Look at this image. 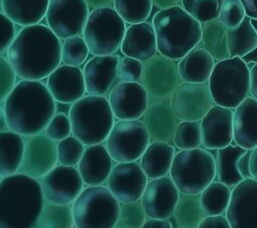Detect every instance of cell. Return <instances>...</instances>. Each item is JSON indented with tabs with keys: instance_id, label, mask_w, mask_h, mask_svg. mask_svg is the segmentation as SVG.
Listing matches in <instances>:
<instances>
[{
	"instance_id": "1",
	"label": "cell",
	"mask_w": 257,
	"mask_h": 228,
	"mask_svg": "<svg viewBox=\"0 0 257 228\" xmlns=\"http://www.w3.org/2000/svg\"><path fill=\"white\" fill-rule=\"evenodd\" d=\"M60 39L47 25L23 26L8 47L7 60L16 76L25 80L45 79L60 63Z\"/></svg>"
},
{
	"instance_id": "2",
	"label": "cell",
	"mask_w": 257,
	"mask_h": 228,
	"mask_svg": "<svg viewBox=\"0 0 257 228\" xmlns=\"http://www.w3.org/2000/svg\"><path fill=\"white\" fill-rule=\"evenodd\" d=\"M8 130L22 137L43 132L56 112V102L46 84L21 79L3 101Z\"/></svg>"
},
{
	"instance_id": "3",
	"label": "cell",
	"mask_w": 257,
	"mask_h": 228,
	"mask_svg": "<svg viewBox=\"0 0 257 228\" xmlns=\"http://www.w3.org/2000/svg\"><path fill=\"white\" fill-rule=\"evenodd\" d=\"M45 201L38 180L23 174L0 180V228H34Z\"/></svg>"
},
{
	"instance_id": "4",
	"label": "cell",
	"mask_w": 257,
	"mask_h": 228,
	"mask_svg": "<svg viewBox=\"0 0 257 228\" xmlns=\"http://www.w3.org/2000/svg\"><path fill=\"white\" fill-rule=\"evenodd\" d=\"M152 25L157 51L175 61L200 43L202 24L180 5L160 9L154 15Z\"/></svg>"
},
{
	"instance_id": "5",
	"label": "cell",
	"mask_w": 257,
	"mask_h": 228,
	"mask_svg": "<svg viewBox=\"0 0 257 228\" xmlns=\"http://www.w3.org/2000/svg\"><path fill=\"white\" fill-rule=\"evenodd\" d=\"M71 135L85 147L105 142L114 125L108 98L87 94L71 104L68 112Z\"/></svg>"
},
{
	"instance_id": "6",
	"label": "cell",
	"mask_w": 257,
	"mask_h": 228,
	"mask_svg": "<svg viewBox=\"0 0 257 228\" xmlns=\"http://www.w3.org/2000/svg\"><path fill=\"white\" fill-rule=\"evenodd\" d=\"M208 85L215 104L235 109L250 93V68L240 57L218 61Z\"/></svg>"
},
{
	"instance_id": "7",
	"label": "cell",
	"mask_w": 257,
	"mask_h": 228,
	"mask_svg": "<svg viewBox=\"0 0 257 228\" xmlns=\"http://www.w3.org/2000/svg\"><path fill=\"white\" fill-rule=\"evenodd\" d=\"M71 211L74 228H115L119 202L106 186H85Z\"/></svg>"
},
{
	"instance_id": "8",
	"label": "cell",
	"mask_w": 257,
	"mask_h": 228,
	"mask_svg": "<svg viewBox=\"0 0 257 228\" xmlns=\"http://www.w3.org/2000/svg\"><path fill=\"white\" fill-rule=\"evenodd\" d=\"M169 174L180 193L200 194L216 177L215 159L205 149L180 150L173 158Z\"/></svg>"
},
{
	"instance_id": "9",
	"label": "cell",
	"mask_w": 257,
	"mask_h": 228,
	"mask_svg": "<svg viewBox=\"0 0 257 228\" xmlns=\"http://www.w3.org/2000/svg\"><path fill=\"white\" fill-rule=\"evenodd\" d=\"M125 30V21L113 7H101L89 12L82 36L92 55H111L120 48Z\"/></svg>"
},
{
	"instance_id": "10",
	"label": "cell",
	"mask_w": 257,
	"mask_h": 228,
	"mask_svg": "<svg viewBox=\"0 0 257 228\" xmlns=\"http://www.w3.org/2000/svg\"><path fill=\"white\" fill-rule=\"evenodd\" d=\"M149 144V133L141 120H119L105 140L110 157L117 163L136 162Z\"/></svg>"
},
{
	"instance_id": "11",
	"label": "cell",
	"mask_w": 257,
	"mask_h": 228,
	"mask_svg": "<svg viewBox=\"0 0 257 228\" xmlns=\"http://www.w3.org/2000/svg\"><path fill=\"white\" fill-rule=\"evenodd\" d=\"M180 82L177 61L157 53L144 62L141 83L147 91L149 102L169 101Z\"/></svg>"
},
{
	"instance_id": "12",
	"label": "cell",
	"mask_w": 257,
	"mask_h": 228,
	"mask_svg": "<svg viewBox=\"0 0 257 228\" xmlns=\"http://www.w3.org/2000/svg\"><path fill=\"white\" fill-rule=\"evenodd\" d=\"M89 12L84 0H49L44 18L48 28L63 40L82 33Z\"/></svg>"
},
{
	"instance_id": "13",
	"label": "cell",
	"mask_w": 257,
	"mask_h": 228,
	"mask_svg": "<svg viewBox=\"0 0 257 228\" xmlns=\"http://www.w3.org/2000/svg\"><path fill=\"white\" fill-rule=\"evenodd\" d=\"M39 183L46 203L68 206H71L85 186L76 167L59 164L44 175Z\"/></svg>"
},
{
	"instance_id": "14",
	"label": "cell",
	"mask_w": 257,
	"mask_h": 228,
	"mask_svg": "<svg viewBox=\"0 0 257 228\" xmlns=\"http://www.w3.org/2000/svg\"><path fill=\"white\" fill-rule=\"evenodd\" d=\"M23 139L24 148L18 173L39 181L57 165L56 142L43 132Z\"/></svg>"
},
{
	"instance_id": "15",
	"label": "cell",
	"mask_w": 257,
	"mask_h": 228,
	"mask_svg": "<svg viewBox=\"0 0 257 228\" xmlns=\"http://www.w3.org/2000/svg\"><path fill=\"white\" fill-rule=\"evenodd\" d=\"M170 105L181 121H201L215 105L208 82L190 83L181 81L170 97Z\"/></svg>"
},
{
	"instance_id": "16",
	"label": "cell",
	"mask_w": 257,
	"mask_h": 228,
	"mask_svg": "<svg viewBox=\"0 0 257 228\" xmlns=\"http://www.w3.org/2000/svg\"><path fill=\"white\" fill-rule=\"evenodd\" d=\"M225 213L231 228H257L256 180L247 178L234 186Z\"/></svg>"
},
{
	"instance_id": "17",
	"label": "cell",
	"mask_w": 257,
	"mask_h": 228,
	"mask_svg": "<svg viewBox=\"0 0 257 228\" xmlns=\"http://www.w3.org/2000/svg\"><path fill=\"white\" fill-rule=\"evenodd\" d=\"M148 178L137 162L117 163L113 166L106 187L119 203H133L141 200Z\"/></svg>"
},
{
	"instance_id": "18",
	"label": "cell",
	"mask_w": 257,
	"mask_h": 228,
	"mask_svg": "<svg viewBox=\"0 0 257 228\" xmlns=\"http://www.w3.org/2000/svg\"><path fill=\"white\" fill-rule=\"evenodd\" d=\"M180 192L170 177H160L148 181L141 197L146 216L151 219L168 220L173 216Z\"/></svg>"
},
{
	"instance_id": "19",
	"label": "cell",
	"mask_w": 257,
	"mask_h": 228,
	"mask_svg": "<svg viewBox=\"0 0 257 228\" xmlns=\"http://www.w3.org/2000/svg\"><path fill=\"white\" fill-rule=\"evenodd\" d=\"M46 87L55 102L72 104L86 93L80 67L60 63L47 77Z\"/></svg>"
},
{
	"instance_id": "20",
	"label": "cell",
	"mask_w": 257,
	"mask_h": 228,
	"mask_svg": "<svg viewBox=\"0 0 257 228\" xmlns=\"http://www.w3.org/2000/svg\"><path fill=\"white\" fill-rule=\"evenodd\" d=\"M108 101L118 120H139L149 104L147 91L141 82L116 83L109 92Z\"/></svg>"
},
{
	"instance_id": "21",
	"label": "cell",
	"mask_w": 257,
	"mask_h": 228,
	"mask_svg": "<svg viewBox=\"0 0 257 228\" xmlns=\"http://www.w3.org/2000/svg\"><path fill=\"white\" fill-rule=\"evenodd\" d=\"M119 55L93 56L85 62L82 69L87 94L105 96L117 80Z\"/></svg>"
},
{
	"instance_id": "22",
	"label": "cell",
	"mask_w": 257,
	"mask_h": 228,
	"mask_svg": "<svg viewBox=\"0 0 257 228\" xmlns=\"http://www.w3.org/2000/svg\"><path fill=\"white\" fill-rule=\"evenodd\" d=\"M202 145L205 149L219 150L233 141V110L213 105L200 121Z\"/></svg>"
},
{
	"instance_id": "23",
	"label": "cell",
	"mask_w": 257,
	"mask_h": 228,
	"mask_svg": "<svg viewBox=\"0 0 257 228\" xmlns=\"http://www.w3.org/2000/svg\"><path fill=\"white\" fill-rule=\"evenodd\" d=\"M76 168L85 186H100L106 183L113 160L102 143L86 146Z\"/></svg>"
},
{
	"instance_id": "24",
	"label": "cell",
	"mask_w": 257,
	"mask_h": 228,
	"mask_svg": "<svg viewBox=\"0 0 257 228\" xmlns=\"http://www.w3.org/2000/svg\"><path fill=\"white\" fill-rule=\"evenodd\" d=\"M150 137V142L173 143V137L179 119L174 113L170 102L151 101L143 115V120Z\"/></svg>"
},
{
	"instance_id": "25",
	"label": "cell",
	"mask_w": 257,
	"mask_h": 228,
	"mask_svg": "<svg viewBox=\"0 0 257 228\" xmlns=\"http://www.w3.org/2000/svg\"><path fill=\"white\" fill-rule=\"evenodd\" d=\"M121 52L128 57L145 62L157 54V42L152 23L131 24L120 45Z\"/></svg>"
},
{
	"instance_id": "26",
	"label": "cell",
	"mask_w": 257,
	"mask_h": 228,
	"mask_svg": "<svg viewBox=\"0 0 257 228\" xmlns=\"http://www.w3.org/2000/svg\"><path fill=\"white\" fill-rule=\"evenodd\" d=\"M233 140L246 150L257 146V100L253 97H246L233 111Z\"/></svg>"
},
{
	"instance_id": "27",
	"label": "cell",
	"mask_w": 257,
	"mask_h": 228,
	"mask_svg": "<svg viewBox=\"0 0 257 228\" xmlns=\"http://www.w3.org/2000/svg\"><path fill=\"white\" fill-rule=\"evenodd\" d=\"M215 64V59L203 47L197 45L179 60L180 78L190 83L208 82Z\"/></svg>"
},
{
	"instance_id": "28",
	"label": "cell",
	"mask_w": 257,
	"mask_h": 228,
	"mask_svg": "<svg viewBox=\"0 0 257 228\" xmlns=\"http://www.w3.org/2000/svg\"><path fill=\"white\" fill-rule=\"evenodd\" d=\"M175 154V147L169 143L150 142L140 157L139 165L148 179L165 177L170 172Z\"/></svg>"
},
{
	"instance_id": "29",
	"label": "cell",
	"mask_w": 257,
	"mask_h": 228,
	"mask_svg": "<svg viewBox=\"0 0 257 228\" xmlns=\"http://www.w3.org/2000/svg\"><path fill=\"white\" fill-rule=\"evenodd\" d=\"M49 0H2V12L15 24L28 26L45 17Z\"/></svg>"
},
{
	"instance_id": "30",
	"label": "cell",
	"mask_w": 257,
	"mask_h": 228,
	"mask_svg": "<svg viewBox=\"0 0 257 228\" xmlns=\"http://www.w3.org/2000/svg\"><path fill=\"white\" fill-rule=\"evenodd\" d=\"M24 139L21 135L6 130L0 133V178L19 172Z\"/></svg>"
},
{
	"instance_id": "31",
	"label": "cell",
	"mask_w": 257,
	"mask_h": 228,
	"mask_svg": "<svg viewBox=\"0 0 257 228\" xmlns=\"http://www.w3.org/2000/svg\"><path fill=\"white\" fill-rule=\"evenodd\" d=\"M246 149L232 144L217 150L215 168L219 182L231 188L244 180L238 172L237 162L240 157L246 153Z\"/></svg>"
},
{
	"instance_id": "32",
	"label": "cell",
	"mask_w": 257,
	"mask_h": 228,
	"mask_svg": "<svg viewBox=\"0 0 257 228\" xmlns=\"http://www.w3.org/2000/svg\"><path fill=\"white\" fill-rule=\"evenodd\" d=\"M200 42L202 47L215 60L222 61L230 58L228 29L218 19L202 23Z\"/></svg>"
},
{
	"instance_id": "33",
	"label": "cell",
	"mask_w": 257,
	"mask_h": 228,
	"mask_svg": "<svg viewBox=\"0 0 257 228\" xmlns=\"http://www.w3.org/2000/svg\"><path fill=\"white\" fill-rule=\"evenodd\" d=\"M178 228H197L207 216L200 202V194L180 193L173 213Z\"/></svg>"
},
{
	"instance_id": "34",
	"label": "cell",
	"mask_w": 257,
	"mask_h": 228,
	"mask_svg": "<svg viewBox=\"0 0 257 228\" xmlns=\"http://www.w3.org/2000/svg\"><path fill=\"white\" fill-rule=\"evenodd\" d=\"M228 45L230 57H244L257 46V31L251 18L245 16L234 29H228Z\"/></svg>"
},
{
	"instance_id": "35",
	"label": "cell",
	"mask_w": 257,
	"mask_h": 228,
	"mask_svg": "<svg viewBox=\"0 0 257 228\" xmlns=\"http://www.w3.org/2000/svg\"><path fill=\"white\" fill-rule=\"evenodd\" d=\"M231 189L217 181L211 182L201 193L200 202L206 216L223 215L229 205Z\"/></svg>"
},
{
	"instance_id": "36",
	"label": "cell",
	"mask_w": 257,
	"mask_h": 228,
	"mask_svg": "<svg viewBox=\"0 0 257 228\" xmlns=\"http://www.w3.org/2000/svg\"><path fill=\"white\" fill-rule=\"evenodd\" d=\"M34 228H74L71 206L45 202Z\"/></svg>"
},
{
	"instance_id": "37",
	"label": "cell",
	"mask_w": 257,
	"mask_h": 228,
	"mask_svg": "<svg viewBox=\"0 0 257 228\" xmlns=\"http://www.w3.org/2000/svg\"><path fill=\"white\" fill-rule=\"evenodd\" d=\"M88 46L82 35H74L63 39L60 47V61L62 64L80 67L89 54Z\"/></svg>"
},
{
	"instance_id": "38",
	"label": "cell",
	"mask_w": 257,
	"mask_h": 228,
	"mask_svg": "<svg viewBox=\"0 0 257 228\" xmlns=\"http://www.w3.org/2000/svg\"><path fill=\"white\" fill-rule=\"evenodd\" d=\"M113 8L125 23L145 22L153 8L152 0H114Z\"/></svg>"
},
{
	"instance_id": "39",
	"label": "cell",
	"mask_w": 257,
	"mask_h": 228,
	"mask_svg": "<svg viewBox=\"0 0 257 228\" xmlns=\"http://www.w3.org/2000/svg\"><path fill=\"white\" fill-rule=\"evenodd\" d=\"M173 144L179 150H190L200 148L202 145L201 126L199 121H181L178 123Z\"/></svg>"
},
{
	"instance_id": "40",
	"label": "cell",
	"mask_w": 257,
	"mask_h": 228,
	"mask_svg": "<svg viewBox=\"0 0 257 228\" xmlns=\"http://www.w3.org/2000/svg\"><path fill=\"white\" fill-rule=\"evenodd\" d=\"M85 146L74 136L70 135L56 143L57 164L76 167L84 153Z\"/></svg>"
},
{
	"instance_id": "41",
	"label": "cell",
	"mask_w": 257,
	"mask_h": 228,
	"mask_svg": "<svg viewBox=\"0 0 257 228\" xmlns=\"http://www.w3.org/2000/svg\"><path fill=\"white\" fill-rule=\"evenodd\" d=\"M146 217L141 202L119 203V213L115 228H141L146 221Z\"/></svg>"
},
{
	"instance_id": "42",
	"label": "cell",
	"mask_w": 257,
	"mask_h": 228,
	"mask_svg": "<svg viewBox=\"0 0 257 228\" xmlns=\"http://www.w3.org/2000/svg\"><path fill=\"white\" fill-rule=\"evenodd\" d=\"M245 10L240 0H222L217 19L227 28H236L245 18Z\"/></svg>"
},
{
	"instance_id": "43",
	"label": "cell",
	"mask_w": 257,
	"mask_h": 228,
	"mask_svg": "<svg viewBox=\"0 0 257 228\" xmlns=\"http://www.w3.org/2000/svg\"><path fill=\"white\" fill-rule=\"evenodd\" d=\"M43 133L49 139L56 143L70 136L71 124L68 115H65L63 112H55L46 125Z\"/></svg>"
},
{
	"instance_id": "44",
	"label": "cell",
	"mask_w": 257,
	"mask_h": 228,
	"mask_svg": "<svg viewBox=\"0 0 257 228\" xmlns=\"http://www.w3.org/2000/svg\"><path fill=\"white\" fill-rule=\"evenodd\" d=\"M144 70V62L124 56L117 65V79L119 82H141Z\"/></svg>"
},
{
	"instance_id": "45",
	"label": "cell",
	"mask_w": 257,
	"mask_h": 228,
	"mask_svg": "<svg viewBox=\"0 0 257 228\" xmlns=\"http://www.w3.org/2000/svg\"><path fill=\"white\" fill-rule=\"evenodd\" d=\"M16 84V74L7 60L0 55V102H3Z\"/></svg>"
},
{
	"instance_id": "46",
	"label": "cell",
	"mask_w": 257,
	"mask_h": 228,
	"mask_svg": "<svg viewBox=\"0 0 257 228\" xmlns=\"http://www.w3.org/2000/svg\"><path fill=\"white\" fill-rule=\"evenodd\" d=\"M16 33L15 23L0 11V55L7 51Z\"/></svg>"
},
{
	"instance_id": "47",
	"label": "cell",
	"mask_w": 257,
	"mask_h": 228,
	"mask_svg": "<svg viewBox=\"0 0 257 228\" xmlns=\"http://www.w3.org/2000/svg\"><path fill=\"white\" fill-rule=\"evenodd\" d=\"M197 228H231L226 217L220 216H207L199 224Z\"/></svg>"
},
{
	"instance_id": "48",
	"label": "cell",
	"mask_w": 257,
	"mask_h": 228,
	"mask_svg": "<svg viewBox=\"0 0 257 228\" xmlns=\"http://www.w3.org/2000/svg\"><path fill=\"white\" fill-rule=\"evenodd\" d=\"M252 150H247L246 153L240 157V159L237 162V169L240 175L243 177V179L252 178L251 172H250V158H251Z\"/></svg>"
},
{
	"instance_id": "49",
	"label": "cell",
	"mask_w": 257,
	"mask_h": 228,
	"mask_svg": "<svg viewBox=\"0 0 257 228\" xmlns=\"http://www.w3.org/2000/svg\"><path fill=\"white\" fill-rule=\"evenodd\" d=\"M141 228H173L172 224L168 220L162 219H146Z\"/></svg>"
},
{
	"instance_id": "50",
	"label": "cell",
	"mask_w": 257,
	"mask_h": 228,
	"mask_svg": "<svg viewBox=\"0 0 257 228\" xmlns=\"http://www.w3.org/2000/svg\"><path fill=\"white\" fill-rule=\"evenodd\" d=\"M246 16L251 19H257V0H240Z\"/></svg>"
},
{
	"instance_id": "51",
	"label": "cell",
	"mask_w": 257,
	"mask_h": 228,
	"mask_svg": "<svg viewBox=\"0 0 257 228\" xmlns=\"http://www.w3.org/2000/svg\"><path fill=\"white\" fill-rule=\"evenodd\" d=\"M250 93L257 100V62L250 69Z\"/></svg>"
},
{
	"instance_id": "52",
	"label": "cell",
	"mask_w": 257,
	"mask_h": 228,
	"mask_svg": "<svg viewBox=\"0 0 257 228\" xmlns=\"http://www.w3.org/2000/svg\"><path fill=\"white\" fill-rule=\"evenodd\" d=\"M88 7L95 8H101V7H113V1L114 0H84Z\"/></svg>"
},
{
	"instance_id": "53",
	"label": "cell",
	"mask_w": 257,
	"mask_h": 228,
	"mask_svg": "<svg viewBox=\"0 0 257 228\" xmlns=\"http://www.w3.org/2000/svg\"><path fill=\"white\" fill-rule=\"evenodd\" d=\"M251 21H252V24H253V26L255 27V29L257 31V19H251ZM242 59L247 64H250V63H254L255 64L257 62V46L249 54H247L244 57H242Z\"/></svg>"
},
{
	"instance_id": "54",
	"label": "cell",
	"mask_w": 257,
	"mask_h": 228,
	"mask_svg": "<svg viewBox=\"0 0 257 228\" xmlns=\"http://www.w3.org/2000/svg\"><path fill=\"white\" fill-rule=\"evenodd\" d=\"M250 172L252 178L257 181V146L252 150L250 158Z\"/></svg>"
},
{
	"instance_id": "55",
	"label": "cell",
	"mask_w": 257,
	"mask_h": 228,
	"mask_svg": "<svg viewBox=\"0 0 257 228\" xmlns=\"http://www.w3.org/2000/svg\"><path fill=\"white\" fill-rule=\"evenodd\" d=\"M152 2L153 5H155L159 9H165L171 6L178 5L181 2V0H152Z\"/></svg>"
},
{
	"instance_id": "56",
	"label": "cell",
	"mask_w": 257,
	"mask_h": 228,
	"mask_svg": "<svg viewBox=\"0 0 257 228\" xmlns=\"http://www.w3.org/2000/svg\"><path fill=\"white\" fill-rule=\"evenodd\" d=\"M6 130H8V127H7L5 111L3 107V102H0V133Z\"/></svg>"
},
{
	"instance_id": "57",
	"label": "cell",
	"mask_w": 257,
	"mask_h": 228,
	"mask_svg": "<svg viewBox=\"0 0 257 228\" xmlns=\"http://www.w3.org/2000/svg\"><path fill=\"white\" fill-rule=\"evenodd\" d=\"M195 1L197 0H181V4H182V7L187 11Z\"/></svg>"
},
{
	"instance_id": "58",
	"label": "cell",
	"mask_w": 257,
	"mask_h": 228,
	"mask_svg": "<svg viewBox=\"0 0 257 228\" xmlns=\"http://www.w3.org/2000/svg\"><path fill=\"white\" fill-rule=\"evenodd\" d=\"M2 10V0H0V11Z\"/></svg>"
}]
</instances>
